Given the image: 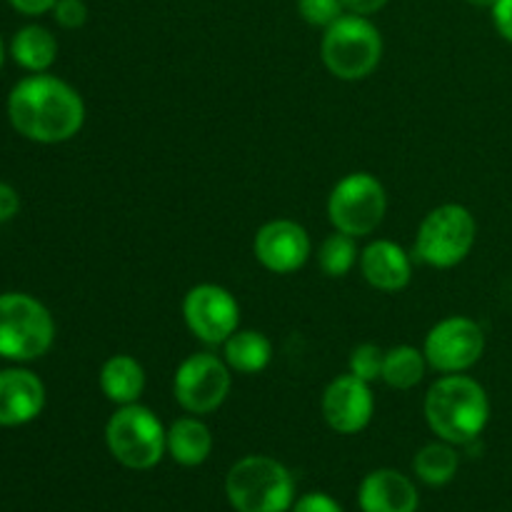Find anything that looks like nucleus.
I'll return each mask as SVG.
<instances>
[{
	"mask_svg": "<svg viewBox=\"0 0 512 512\" xmlns=\"http://www.w3.org/2000/svg\"><path fill=\"white\" fill-rule=\"evenodd\" d=\"M423 353L430 368L438 373H465L483 358L485 333L475 320L453 315L430 328Z\"/></svg>",
	"mask_w": 512,
	"mask_h": 512,
	"instance_id": "9d476101",
	"label": "nucleus"
},
{
	"mask_svg": "<svg viewBox=\"0 0 512 512\" xmlns=\"http://www.w3.org/2000/svg\"><path fill=\"white\" fill-rule=\"evenodd\" d=\"M45 408V385L30 370H0V425L18 428L38 418Z\"/></svg>",
	"mask_w": 512,
	"mask_h": 512,
	"instance_id": "4468645a",
	"label": "nucleus"
},
{
	"mask_svg": "<svg viewBox=\"0 0 512 512\" xmlns=\"http://www.w3.org/2000/svg\"><path fill=\"white\" fill-rule=\"evenodd\" d=\"M360 273L373 288L398 293L413 278L410 255L393 240H375L360 253Z\"/></svg>",
	"mask_w": 512,
	"mask_h": 512,
	"instance_id": "dca6fc26",
	"label": "nucleus"
},
{
	"mask_svg": "<svg viewBox=\"0 0 512 512\" xmlns=\"http://www.w3.org/2000/svg\"><path fill=\"white\" fill-rule=\"evenodd\" d=\"M225 363L230 370L243 375H258L273 360V343L258 330H235L223 343Z\"/></svg>",
	"mask_w": 512,
	"mask_h": 512,
	"instance_id": "6ab92c4d",
	"label": "nucleus"
},
{
	"mask_svg": "<svg viewBox=\"0 0 512 512\" xmlns=\"http://www.w3.org/2000/svg\"><path fill=\"white\" fill-rule=\"evenodd\" d=\"M183 318L190 333L208 345H223L240 325V305L225 288L195 285L183 300Z\"/></svg>",
	"mask_w": 512,
	"mask_h": 512,
	"instance_id": "9b49d317",
	"label": "nucleus"
},
{
	"mask_svg": "<svg viewBox=\"0 0 512 512\" xmlns=\"http://www.w3.org/2000/svg\"><path fill=\"white\" fill-rule=\"evenodd\" d=\"M100 390L115 405H133L143 395L145 370L133 355H113L100 368Z\"/></svg>",
	"mask_w": 512,
	"mask_h": 512,
	"instance_id": "f3484780",
	"label": "nucleus"
},
{
	"mask_svg": "<svg viewBox=\"0 0 512 512\" xmlns=\"http://www.w3.org/2000/svg\"><path fill=\"white\" fill-rule=\"evenodd\" d=\"M320 55L335 78L363 80L380 65L383 35L365 15L345 13L325 28Z\"/></svg>",
	"mask_w": 512,
	"mask_h": 512,
	"instance_id": "20e7f679",
	"label": "nucleus"
},
{
	"mask_svg": "<svg viewBox=\"0 0 512 512\" xmlns=\"http://www.w3.org/2000/svg\"><path fill=\"white\" fill-rule=\"evenodd\" d=\"M8 118L23 138L55 145L80 133L85 123V103L65 80L35 73L10 90Z\"/></svg>",
	"mask_w": 512,
	"mask_h": 512,
	"instance_id": "f257e3e1",
	"label": "nucleus"
},
{
	"mask_svg": "<svg viewBox=\"0 0 512 512\" xmlns=\"http://www.w3.org/2000/svg\"><path fill=\"white\" fill-rule=\"evenodd\" d=\"M478 223L465 205L448 203L430 210L418 228L415 255L430 268H455L473 250Z\"/></svg>",
	"mask_w": 512,
	"mask_h": 512,
	"instance_id": "0eeeda50",
	"label": "nucleus"
},
{
	"mask_svg": "<svg viewBox=\"0 0 512 512\" xmlns=\"http://www.w3.org/2000/svg\"><path fill=\"white\" fill-rule=\"evenodd\" d=\"M388 210L383 183L370 173H350L340 180L328 198V218L335 230L363 238L378 230Z\"/></svg>",
	"mask_w": 512,
	"mask_h": 512,
	"instance_id": "6e6552de",
	"label": "nucleus"
},
{
	"mask_svg": "<svg viewBox=\"0 0 512 512\" xmlns=\"http://www.w3.org/2000/svg\"><path fill=\"white\" fill-rule=\"evenodd\" d=\"M458 465V450H455V445L445 443V440L428 443L425 448L418 450V455L413 460L415 475L425 485H430V488H443V485H448L458 475Z\"/></svg>",
	"mask_w": 512,
	"mask_h": 512,
	"instance_id": "412c9836",
	"label": "nucleus"
},
{
	"mask_svg": "<svg viewBox=\"0 0 512 512\" xmlns=\"http://www.w3.org/2000/svg\"><path fill=\"white\" fill-rule=\"evenodd\" d=\"M318 263L328 278H345L358 263V245H355L353 235L340 233V230L328 235L320 243Z\"/></svg>",
	"mask_w": 512,
	"mask_h": 512,
	"instance_id": "5701e85b",
	"label": "nucleus"
},
{
	"mask_svg": "<svg viewBox=\"0 0 512 512\" xmlns=\"http://www.w3.org/2000/svg\"><path fill=\"white\" fill-rule=\"evenodd\" d=\"M20 198L15 193V188H10L8 183H0V223H8L18 215Z\"/></svg>",
	"mask_w": 512,
	"mask_h": 512,
	"instance_id": "c85d7f7f",
	"label": "nucleus"
},
{
	"mask_svg": "<svg viewBox=\"0 0 512 512\" xmlns=\"http://www.w3.org/2000/svg\"><path fill=\"white\" fill-rule=\"evenodd\" d=\"M225 493L238 512H288L295 503L290 470L268 455H248L228 470Z\"/></svg>",
	"mask_w": 512,
	"mask_h": 512,
	"instance_id": "7ed1b4c3",
	"label": "nucleus"
},
{
	"mask_svg": "<svg viewBox=\"0 0 512 512\" xmlns=\"http://www.w3.org/2000/svg\"><path fill=\"white\" fill-rule=\"evenodd\" d=\"M428 360H425L423 350L413 348V345H398L390 348L383 358V383L395 390H410L425 378L428 370Z\"/></svg>",
	"mask_w": 512,
	"mask_h": 512,
	"instance_id": "4be33fe9",
	"label": "nucleus"
},
{
	"mask_svg": "<svg viewBox=\"0 0 512 512\" xmlns=\"http://www.w3.org/2000/svg\"><path fill=\"white\" fill-rule=\"evenodd\" d=\"M53 18L65 30L83 28L88 23V5L85 0H58L53 5Z\"/></svg>",
	"mask_w": 512,
	"mask_h": 512,
	"instance_id": "a878e982",
	"label": "nucleus"
},
{
	"mask_svg": "<svg viewBox=\"0 0 512 512\" xmlns=\"http://www.w3.org/2000/svg\"><path fill=\"white\" fill-rule=\"evenodd\" d=\"M425 420L445 443L470 445L490 420L488 393L468 375H445L425 395Z\"/></svg>",
	"mask_w": 512,
	"mask_h": 512,
	"instance_id": "f03ea898",
	"label": "nucleus"
},
{
	"mask_svg": "<svg viewBox=\"0 0 512 512\" xmlns=\"http://www.w3.org/2000/svg\"><path fill=\"white\" fill-rule=\"evenodd\" d=\"M490 13H493V25L500 38L512 43V0H495Z\"/></svg>",
	"mask_w": 512,
	"mask_h": 512,
	"instance_id": "cd10ccee",
	"label": "nucleus"
},
{
	"mask_svg": "<svg viewBox=\"0 0 512 512\" xmlns=\"http://www.w3.org/2000/svg\"><path fill=\"white\" fill-rule=\"evenodd\" d=\"M310 235L295 220H270L255 233L253 253L265 270L288 275L303 268L310 258Z\"/></svg>",
	"mask_w": 512,
	"mask_h": 512,
	"instance_id": "f8f14e48",
	"label": "nucleus"
},
{
	"mask_svg": "<svg viewBox=\"0 0 512 512\" xmlns=\"http://www.w3.org/2000/svg\"><path fill=\"white\" fill-rule=\"evenodd\" d=\"M230 368L213 353H193L178 365L173 378V395L190 415L215 413L228 400Z\"/></svg>",
	"mask_w": 512,
	"mask_h": 512,
	"instance_id": "1a4fd4ad",
	"label": "nucleus"
},
{
	"mask_svg": "<svg viewBox=\"0 0 512 512\" xmlns=\"http://www.w3.org/2000/svg\"><path fill=\"white\" fill-rule=\"evenodd\" d=\"M375 398L370 383L355 375H340L323 393V418L335 433L355 435L373 420Z\"/></svg>",
	"mask_w": 512,
	"mask_h": 512,
	"instance_id": "ddd939ff",
	"label": "nucleus"
},
{
	"mask_svg": "<svg viewBox=\"0 0 512 512\" xmlns=\"http://www.w3.org/2000/svg\"><path fill=\"white\" fill-rule=\"evenodd\" d=\"M383 358L385 353L373 343H363L358 348H353L350 353V375L365 380V383H373V380L383 378Z\"/></svg>",
	"mask_w": 512,
	"mask_h": 512,
	"instance_id": "b1692460",
	"label": "nucleus"
},
{
	"mask_svg": "<svg viewBox=\"0 0 512 512\" xmlns=\"http://www.w3.org/2000/svg\"><path fill=\"white\" fill-rule=\"evenodd\" d=\"M345 5V13H353V15H373L378 10H383L388 5V0H343Z\"/></svg>",
	"mask_w": 512,
	"mask_h": 512,
	"instance_id": "c756f323",
	"label": "nucleus"
},
{
	"mask_svg": "<svg viewBox=\"0 0 512 512\" xmlns=\"http://www.w3.org/2000/svg\"><path fill=\"white\" fill-rule=\"evenodd\" d=\"M5 60V45H3V38H0V65H3Z\"/></svg>",
	"mask_w": 512,
	"mask_h": 512,
	"instance_id": "473e14b6",
	"label": "nucleus"
},
{
	"mask_svg": "<svg viewBox=\"0 0 512 512\" xmlns=\"http://www.w3.org/2000/svg\"><path fill=\"white\" fill-rule=\"evenodd\" d=\"M55 323L40 300L25 293L0 295V358L28 363L50 350Z\"/></svg>",
	"mask_w": 512,
	"mask_h": 512,
	"instance_id": "423d86ee",
	"label": "nucleus"
},
{
	"mask_svg": "<svg viewBox=\"0 0 512 512\" xmlns=\"http://www.w3.org/2000/svg\"><path fill=\"white\" fill-rule=\"evenodd\" d=\"M8 3L23 15H43L48 13V10H53V5L58 3V0H8Z\"/></svg>",
	"mask_w": 512,
	"mask_h": 512,
	"instance_id": "7c9ffc66",
	"label": "nucleus"
},
{
	"mask_svg": "<svg viewBox=\"0 0 512 512\" xmlns=\"http://www.w3.org/2000/svg\"><path fill=\"white\" fill-rule=\"evenodd\" d=\"M470 3H475V5H488V8H493L495 0H470Z\"/></svg>",
	"mask_w": 512,
	"mask_h": 512,
	"instance_id": "2f4dec72",
	"label": "nucleus"
},
{
	"mask_svg": "<svg viewBox=\"0 0 512 512\" xmlns=\"http://www.w3.org/2000/svg\"><path fill=\"white\" fill-rule=\"evenodd\" d=\"M298 13L313 28H330L340 15H345L343 0H298Z\"/></svg>",
	"mask_w": 512,
	"mask_h": 512,
	"instance_id": "393cba45",
	"label": "nucleus"
},
{
	"mask_svg": "<svg viewBox=\"0 0 512 512\" xmlns=\"http://www.w3.org/2000/svg\"><path fill=\"white\" fill-rule=\"evenodd\" d=\"M10 55L20 68L45 73L58 58V40L43 25H25L10 40Z\"/></svg>",
	"mask_w": 512,
	"mask_h": 512,
	"instance_id": "aec40b11",
	"label": "nucleus"
},
{
	"mask_svg": "<svg viewBox=\"0 0 512 512\" xmlns=\"http://www.w3.org/2000/svg\"><path fill=\"white\" fill-rule=\"evenodd\" d=\"M213 453V433L198 418H180L168 428V455L178 465L195 468Z\"/></svg>",
	"mask_w": 512,
	"mask_h": 512,
	"instance_id": "a211bd4d",
	"label": "nucleus"
},
{
	"mask_svg": "<svg viewBox=\"0 0 512 512\" xmlns=\"http://www.w3.org/2000/svg\"><path fill=\"white\" fill-rule=\"evenodd\" d=\"M290 510L293 512H343V508H340V505L325 493L303 495L298 503H293V508Z\"/></svg>",
	"mask_w": 512,
	"mask_h": 512,
	"instance_id": "bb28decb",
	"label": "nucleus"
},
{
	"mask_svg": "<svg viewBox=\"0 0 512 512\" xmlns=\"http://www.w3.org/2000/svg\"><path fill=\"white\" fill-rule=\"evenodd\" d=\"M358 503L363 512H418L420 495L408 475L385 468L363 480Z\"/></svg>",
	"mask_w": 512,
	"mask_h": 512,
	"instance_id": "2eb2a0df",
	"label": "nucleus"
},
{
	"mask_svg": "<svg viewBox=\"0 0 512 512\" xmlns=\"http://www.w3.org/2000/svg\"><path fill=\"white\" fill-rule=\"evenodd\" d=\"M110 455L130 470H150L168 453V430L140 403L120 405L105 425Z\"/></svg>",
	"mask_w": 512,
	"mask_h": 512,
	"instance_id": "39448f33",
	"label": "nucleus"
}]
</instances>
